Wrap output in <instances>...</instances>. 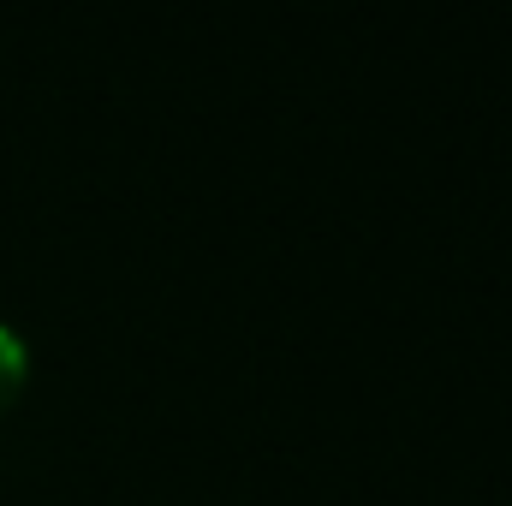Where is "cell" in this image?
Listing matches in <instances>:
<instances>
[{"label":"cell","instance_id":"6da1fadb","mask_svg":"<svg viewBox=\"0 0 512 506\" xmlns=\"http://www.w3.org/2000/svg\"><path fill=\"white\" fill-rule=\"evenodd\" d=\"M24 370H30V352H24V340L0 322V411L18 399V387H24Z\"/></svg>","mask_w":512,"mask_h":506}]
</instances>
